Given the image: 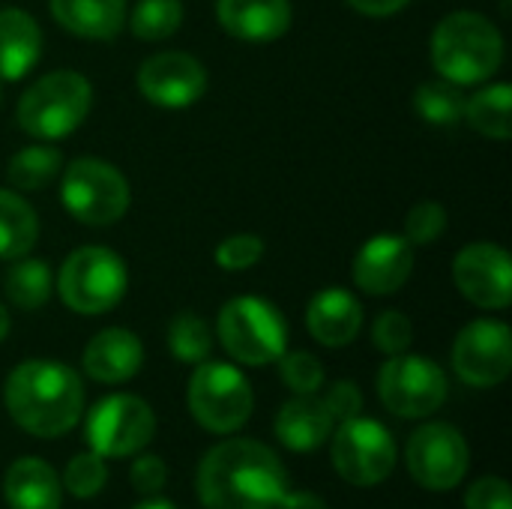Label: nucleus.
I'll return each mask as SVG.
<instances>
[{
    "label": "nucleus",
    "instance_id": "obj_3",
    "mask_svg": "<svg viewBox=\"0 0 512 509\" xmlns=\"http://www.w3.org/2000/svg\"><path fill=\"white\" fill-rule=\"evenodd\" d=\"M429 48L438 78L459 87L489 81L504 63V36L480 12H450L441 18Z\"/></svg>",
    "mask_w": 512,
    "mask_h": 509
},
{
    "label": "nucleus",
    "instance_id": "obj_42",
    "mask_svg": "<svg viewBox=\"0 0 512 509\" xmlns=\"http://www.w3.org/2000/svg\"><path fill=\"white\" fill-rule=\"evenodd\" d=\"M9 327H12V324H9V312H6V306L0 303V342L9 336Z\"/></svg>",
    "mask_w": 512,
    "mask_h": 509
},
{
    "label": "nucleus",
    "instance_id": "obj_14",
    "mask_svg": "<svg viewBox=\"0 0 512 509\" xmlns=\"http://www.w3.org/2000/svg\"><path fill=\"white\" fill-rule=\"evenodd\" d=\"M453 282L465 300L501 312L512 303V261L498 243H471L453 261Z\"/></svg>",
    "mask_w": 512,
    "mask_h": 509
},
{
    "label": "nucleus",
    "instance_id": "obj_26",
    "mask_svg": "<svg viewBox=\"0 0 512 509\" xmlns=\"http://www.w3.org/2000/svg\"><path fill=\"white\" fill-rule=\"evenodd\" d=\"M51 285H54L51 267L42 258H27V255L15 258V264L6 270V279H3L6 297L24 312L45 306L51 297Z\"/></svg>",
    "mask_w": 512,
    "mask_h": 509
},
{
    "label": "nucleus",
    "instance_id": "obj_22",
    "mask_svg": "<svg viewBox=\"0 0 512 509\" xmlns=\"http://www.w3.org/2000/svg\"><path fill=\"white\" fill-rule=\"evenodd\" d=\"M42 51V30L24 9H0V81H21Z\"/></svg>",
    "mask_w": 512,
    "mask_h": 509
},
{
    "label": "nucleus",
    "instance_id": "obj_15",
    "mask_svg": "<svg viewBox=\"0 0 512 509\" xmlns=\"http://www.w3.org/2000/svg\"><path fill=\"white\" fill-rule=\"evenodd\" d=\"M138 90L159 108H189L207 90V69L186 51H159L141 63Z\"/></svg>",
    "mask_w": 512,
    "mask_h": 509
},
{
    "label": "nucleus",
    "instance_id": "obj_8",
    "mask_svg": "<svg viewBox=\"0 0 512 509\" xmlns=\"http://www.w3.org/2000/svg\"><path fill=\"white\" fill-rule=\"evenodd\" d=\"M60 201L84 225L102 228L123 219L132 192L126 177L102 159H75L60 171Z\"/></svg>",
    "mask_w": 512,
    "mask_h": 509
},
{
    "label": "nucleus",
    "instance_id": "obj_1",
    "mask_svg": "<svg viewBox=\"0 0 512 509\" xmlns=\"http://www.w3.org/2000/svg\"><path fill=\"white\" fill-rule=\"evenodd\" d=\"M195 492L204 509H273L288 492L282 459L255 438H231L207 450Z\"/></svg>",
    "mask_w": 512,
    "mask_h": 509
},
{
    "label": "nucleus",
    "instance_id": "obj_31",
    "mask_svg": "<svg viewBox=\"0 0 512 509\" xmlns=\"http://www.w3.org/2000/svg\"><path fill=\"white\" fill-rule=\"evenodd\" d=\"M60 483H63V489H66L72 498H78V501L96 498V495L105 489V483H108L105 459L96 456L93 450H90V453H78V456L66 465Z\"/></svg>",
    "mask_w": 512,
    "mask_h": 509
},
{
    "label": "nucleus",
    "instance_id": "obj_9",
    "mask_svg": "<svg viewBox=\"0 0 512 509\" xmlns=\"http://www.w3.org/2000/svg\"><path fill=\"white\" fill-rule=\"evenodd\" d=\"M330 459L336 474L351 486H378L396 468V441L390 429L372 417H351L333 429Z\"/></svg>",
    "mask_w": 512,
    "mask_h": 509
},
{
    "label": "nucleus",
    "instance_id": "obj_2",
    "mask_svg": "<svg viewBox=\"0 0 512 509\" xmlns=\"http://www.w3.org/2000/svg\"><path fill=\"white\" fill-rule=\"evenodd\" d=\"M3 405L18 429L33 438L72 432L84 411V384L75 369L57 360L18 363L3 387Z\"/></svg>",
    "mask_w": 512,
    "mask_h": 509
},
{
    "label": "nucleus",
    "instance_id": "obj_16",
    "mask_svg": "<svg viewBox=\"0 0 512 509\" xmlns=\"http://www.w3.org/2000/svg\"><path fill=\"white\" fill-rule=\"evenodd\" d=\"M414 273V246L399 234H378L366 240L354 258V285L372 297H387L405 288Z\"/></svg>",
    "mask_w": 512,
    "mask_h": 509
},
{
    "label": "nucleus",
    "instance_id": "obj_40",
    "mask_svg": "<svg viewBox=\"0 0 512 509\" xmlns=\"http://www.w3.org/2000/svg\"><path fill=\"white\" fill-rule=\"evenodd\" d=\"M273 509H330L315 492H306V489H300V492H285L282 498H279V504Z\"/></svg>",
    "mask_w": 512,
    "mask_h": 509
},
{
    "label": "nucleus",
    "instance_id": "obj_18",
    "mask_svg": "<svg viewBox=\"0 0 512 509\" xmlns=\"http://www.w3.org/2000/svg\"><path fill=\"white\" fill-rule=\"evenodd\" d=\"M306 327L324 348H345L363 330V306L345 288H324L306 309Z\"/></svg>",
    "mask_w": 512,
    "mask_h": 509
},
{
    "label": "nucleus",
    "instance_id": "obj_5",
    "mask_svg": "<svg viewBox=\"0 0 512 509\" xmlns=\"http://www.w3.org/2000/svg\"><path fill=\"white\" fill-rule=\"evenodd\" d=\"M216 336L231 360L243 366H270L288 351V324L282 312L261 297H234L219 309Z\"/></svg>",
    "mask_w": 512,
    "mask_h": 509
},
{
    "label": "nucleus",
    "instance_id": "obj_39",
    "mask_svg": "<svg viewBox=\"0 0 512 509\" xmlns=\"http://www.w3.org/2000/svg\"><path fill=\"white\" fill-rule=\"evenodd\" d=\"M357 12L363 15H372V18H387L399 9H405L411 0H348Z\"/></svg>",
    "mask_w": 512,
    "mask_h": 509
},
{
    "label": "nucleus",
    "instance_id": "obj_21",
    "mask_svg": "<svg viewBox=\"0 0 512 509\" xmlns=\"http://www.w3.org/2000/svg\"><path fill=\"white\" fill-rule=\"evenodd\" d=\"M3 498L12 509H60L63 483L45 459L24 456L15 459L6 471Z\"/></svg>",
    "mask_w": 512,
    "mask_h": 509
},
{
    "label": "nucleus",
    "instance_id": "obj_24",
    "mask_svg": "<svg viewBox=\"0 0 512 509\" xmlns=\"http://www.w3.org/2000/svg\"><path fill=\"white\" fill-rule=\"evenodd\" d=\"M39 240L36 210L15 192L0 189V258L15 261L30 255Z\"/></svg>",
    "mask_w": 512,
    "mask_h": 509
},
{
    "label": "nucleus",
    "instance_id": "obj_37",
    "mask_svg": "<svg viewBox=\"0 0 512 509\" xmlns=\"http://www.w3.org/2000/svg\"><path fill=\"white\" fill-rule=\"evenodd\" d=\"M129 480H132V489L138 495L153 498L168 483V465L159 456H141V459H135V465L129 471Z\"/></svg>",
    "mask_w": 512,
    "mask_h": 509
},
{
    "label": "nucleus",
    "instance_id": "obj_38",
    "mask_svg": "<svg viewBox=\"0 0 512 509\" xmlns=\"http://www.w3.org/2000/svg\"><path fill=\"white\" fill-rule=\"evenodd\" d=\"M324 402H327V408L333 411L336 423L351 420V417H357V414L363 411V393H360V387H357L354 381H336V384L327 390Z\"/></svg>",
    "mask_w": 512,
    "mask_h": 509
},
{
    "label": "nucleus",
    "instance_id": "obj_4",
    "mask_svg": "<svg viewBox=\"0 0 512 509\" xmlns=\"http://www.w3.org/2000/svg\"><path fill=\"white\" fill-rule=\"evenodd\" d=\"M93 105V87L81 72L72 69H57L33 81L15 108L18 126L39 138V141H57L72 135L87 111Z\"/></svg>",
    "mask_w": 512,
    "mask_h": 509
},
{
    "label": "nucleus",
    "instance_id": "obj_19",
    "mask_svg": "<svg viewBox=\"0 0 512 509\" xmlns=\"http://www.w3.org/2000/svg\"><path fill=\"white\" fill-rule=\"evenodd\" d=\"M333 429L336 417L318 393L288 399L276 417V438L282 441V447L294 453H315L330 441Z\"/></svg>",
    "mask_w": 512,
    "mask_h": 509
},
{
    "label": "nucleus",
    "instance_id": "obj_27",
    "mask_svg": "<svg viewBox=\"0 0 512 509\" xmlns=\"http://www.w3.org/2000/svg\"><path fill=\"white\" fill-rule=\"evenodd\" d=\"M63 171V156L57 147L48 144H36V147H24L18 150L9 165H6V180L9 186H15L18 192H33L48 186L57 174Z\"/></svg>",
    "mask_w": 512,
    "mask_h": 509
},
{
    "label": "nucleus",
    "instance_id": "obj_6",
    "mask_svg": "<svg viewBox=\"0 0 512 509\" xmlns=\"http://www.w3.org/2000/svg\"><path fill=\"white\" fill-rule=\"evenodd\" d=\"M186 402L195 423L213 435L240 432L255 408L252 384L246 381V375L237 366L216 360L198 363V369L189 378Z\"/></svg>",
    "mask_w": 512,
    "mask_h": 509
},
{
    "label": "nucleus",
    "instance_id": "obj_11",
    "mask_svg": "<svg viewBox=\"0 0 512 509\" xmlns=\"http://www.w3.org/2000/svg\"><path fill=\"white\" fill-rule=\"evenodd\" d=\"M87 444L102 459H126L141 453L156 435V414L141 396L114 393L93 405L84 423Z\"/></svg>",
    "mask_w": 512,
    "mask_h": 509
},
{
    "label": "nucleus",
    "instance_id": "obj_12",
    "mask_svg": "<svg viewBox=\"0 0 512 509\" xmlns=\"http://www.w3.org/2000/svg\"><path fill=\"white\" fill-rule=\"evenodd\" d=\"M405 465L417 486L429 492H450L471 468V447L459 429L447 423H426L408 438Z\"/></svg>",
    "mask_w": 512,
    "mask_h": 509
},
{
    "label": "nucleus",
    "instance_id": "obj_13",
    "mask_svg": "<svg viewBox=\"0 0 512 509\" xmlns=\"http://www.w3.org/2000/svg\"><path fill=\"white\" fill-rule=\"evenodd\" d=\"M453 369L471 387H498L512 372V333L504 321L480 318L459 330Z\"/></svg>",
    "mask_w": 512,
    "mask_h": 509
},
{
    "label": "nucleus",
    "instance_id": "obj_25",
    "mask_svg": "<svg viewBox=\"0 0 512 509\" xmlns=\"http://www.w3.org/2000/svg\"><path fill=\"white\" fill-rule=\"evenodd\" d=\"M512 111V87L510 84H489L471 99H465V120L474 132L492 138V141H507L512 135L510 123Z\"/></svg>",
    "mask_w": 512,
    "mask_h": 509
},
{
    "label": "nucleus",
    "instance_id": "obj_10",
    "mask_svg": "<svg viewBox=\"0 0 512 509\" xmlns=\"http://www.w3.org/2000/svg\"><path fill=\"white\" fill-rule=\"evenodd\" d=\"M447 375L420 354H396L378 372L381 405L402 420L432 417L447 402Z\"/></svg>",
    "mask_w": 512,
    "mask_h": 509
},
{
    "label": "nucleus",
    "instance_id": "obj_17",
    "mask_svg": "<svg viewBox=\"0 0 512 509\" xmlns=\"http://www.w3.org/2000/svg\"><path fill=\"white\" fill-rule=\"evenodd\" d=\"M291 0H216L225 33L243 42H273L291 27Z\"/></svg>",
    "mask_w": 512,
    "mask_h": 509
},
{
    "label": "nucleus",
    "instance_id": "obj_35",
    "mask_svg": "<svg viewBox=\"0 0 512 509\" xmlns=\"http://www.w3.org/2000/svg\"><path fill=\"white\" fill-rule=\"evenodd\" d=\"M264 258V240L258 234H234L216 246V264L228 273L252 270Z\"/></svg>",
    "mask_w": 512,
    "mask_h": 509
},
{
    "label": "nucleus",
    "instance_id": "obj_23",
    "mask_svg": "<svg viewBox=\"0 0 512 509\" xmlns=\"http://www.w3.org/2000/svg\"><path fill=\"white\" fill-rule=\"evenodd\" d=\"M54 21L81 39H114L126 24V0H51Z\"/></svg>",
    "mask_w": 512,
    "mask_h": 509
},
{
    "label": "nucleus",
    "instance_id": "obj_20",
    "mask_svg": "<svg viewBox=\"0 0 512 509\" xmlns=\"http://www.w3.org/2000/svg\"><path fill=\"white\" fill-rule=\"evenodd\" d=\"M144 363V348L141 339L132 330L123 327H108L96 333L87 348H84V372L99 381V384H123L138 375Z\"/></svg>",
    "mask_w": 512,
    "mask_h": 509
},
{
    "label": "nucleus",
    "instance_id": "obj_30",
    "mask_svg": "<svg viewBox=\"0 0 512 509\" xmlns=\"http://www.w3.org/2000/svg\"><path fill=\"white\" fill-rule=\"evenodd\" d=\"M183 24V3L180 0H138L129 15V30L144 42L168 39Z\"/></svg>",
    "mask_w": 512,
    "mask_h": 509
},
{
    "label": "nucleus",
    "instance_id": "obj_43",
    "mask_svg": "<svg viewBox=\"0 0 512 509\" xmlns=\"http://www.w3.org/2000/svg\"><path fill=\"white\" fill-rule=\"evenodd\" d=\"M0 102H3V81H0Z\"/></svg>",
    "mask_w": 512,
    "mask_h": 509
},
{
    "label": "nucleus",
    "instance_id": "obj_29",
    "mask_svg": "<svg viewBox=\"0 0 512 509\" xmlns=\"http://www.w3.org/2000/svg\"><path fill=\"white\" fill-rule=\"evenodd\" d=\"M168 351L180 363H204L213 351V330L195 312H180L168 327Z\"/></svg>",
    "mask_w": 512,
    "mask_h": 509
},
{
    "label": "nucleus",
    "instance_id": "obj_28",
    "mask_svg": "<svg viewBox=\"0 0 512 509\" xmlns=\"http://www.w3.org/2000/svg\"><path fill=\"white\" fill-rule=\"evenodd\" d=\"M414 108L432 126H453L465 114V96L459 84L447 78H435V81H423L414 90Z\"/></svg>",
    "mask_w": 512,
    "mask_h": 509
},
{
    "label": "nucleus",
    "instance_id": "obj_33",
    "mask_svg": "<svg viewBox=\"0 0 512 509\" xmlns=\"http://www.w3.org/2000/svg\"><path fill=\"white\" fill-rule=\"evenodd\" d=\"M372 342L381 354L387 357H396V354H405L414 342V324L405 312H381L372 324Z\"/></svg>",
    "mask_w": 512,
    "mask_h": 509
},
{
    "label": "nucleus",
    "instance_id": "obj_34",
    "mask_svg": "<svg viewBox=\"0 0 512 509\" xmlns=\"http://www.w3.org/2000/svg\"><path fill=\"white\" fill-rule=\"evenodd\" d=\"M447 231V210L435 201H420L405 216V240L411 246H432Z\"/></svg>",
    "mask_w": 512,
    "mask_h": 509
},
{
    "label": "nucleus",
    "instance_id": "obj_7",
    "mask_svg": "<svg viewBox=\"0 0 512 509\" xmlns=\"http://www.w3.org/2000/svg\"><path fill=\"white\" fill-rule=\"evenodd\" d=\"M129 276L126 264L117 252L105 246H81L75 249L57 276L60 300L78 315H102L114 309L126 294Z\"/></svg>",
    "mask_w": 512,
    "mask_h": 509
},
{
    "label": "nucleus",
    "instance_id": "obj_32",
    "mask_svg": "<svg viewBox=\"0 0 512 509\" xmlns=\"http://www.w3.org/2000/svg\"><path fill=\"white\" fill-rule=\"evenodd\" d=\"M279 375L285 381V387L294 396H306V393H318L324 384V366L315 354L309 351H285L279 360Z\"/></svg>",
    "mask_w": 512,
    "mask_h": 509
},
{
    "label": "nucleus",
    "instance_id": "obj_41",
    "mask_svg": "<svg viewBox=\"0 0 512 509\" xmlns=\"http://www.w3.org/2000/svg\"><path fill=\"white\" fill-rule=\"evenodd\" d=\"M132 509H177V507H174L171 501H165V498H156V495H153V498H144L141 504H135Z\"/></svg>",
    "mask_w": 512,
    "mask_h": 509
},
{
    "label": "nucleus",
    "instance_id": "obj_36",
    "mask_svg": "<svg viewBox=\"0 0 512 509\" xmlns=\"http://www.w3.org/2000/svg\"><path fill=\"white\" fill-rule=\"evenodd\" d=\"M465 509H512L510 483L501 477L477 480L465 495Z\"/></svg>",
    "mask_w": 512,
    "mask_h": 509
}]
</instances>
